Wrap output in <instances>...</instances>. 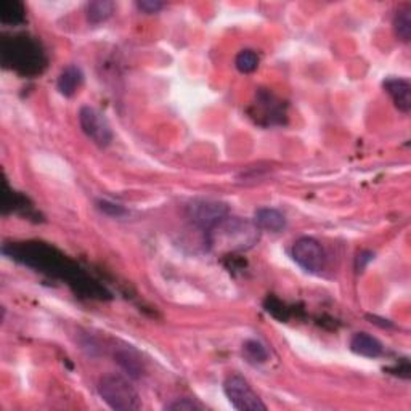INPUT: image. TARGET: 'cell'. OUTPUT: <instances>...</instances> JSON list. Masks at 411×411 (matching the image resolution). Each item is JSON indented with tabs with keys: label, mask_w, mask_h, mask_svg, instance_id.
Returning <instances> with one entry per match:
<instances>
[{
	"label": "cell",
	"mask_w": 411,
	"mask_h": 411,
	"mask_svg": "<svg viewBox=\"0 0 411 411\" xmlns=\"http://www.w3.org/2000/svg\"><path fill=\"white\" fill-rule=\"evenodd\" d=\"M243 354L252 363H265L268 360V350L262 342L249 339L243 344Z\"/></svg>",
	"instance_id": "17"
},
{
	"label": "cell",
	"mask_w": 411,
	"mask_h": 411,
	"mask_svg": "<svg viewBox=\"0 0 411 411\" xmlns=\"http://www.w3.org/2000/svg\"><path fill=\"white\" fill-rule=\"evenodd\" d=\"M265 308L268 313H272V315L278 318V320L286 321L288 318H290V310H288L283 302L275 299V297H268L265 301Z\"/></svg>",
	"instance_id": "19"
},
{
	"label": "cell",
	"mask_w": 411,
	"mask_h": 411,
	"mask_svg": "<svg viewBox=\"0 0 411 411\" xmlns=\"http://www.w3.org/2000/svg\"><path fill=\"white\" fill-rule=\"evenodd\" d=\"M394 29L400 41L410 42L411 39V7H402L394 18Z\"/></svg>",
	"instance_id": "16"
},
{
	"label": "cell",
	"mask_w": 411,
	"mask_h": 411,
	"mask_svg": "<svg viewBox=\"0 0 411 411\" xmlns=\"http://www.w3.org/2000/svg\"><path fill=\"white\" fill-rule=\"evenodd\" d=\"M254 223H256L259 228L267 230V232L278 233V232H281V230H285L286 217L280 212V210L270 209V208H262L256 212Z\"/></svg>",
	"instance_id": "11"
},
{
	"label": "cell",
	"mask_w": 411,
	"mask_h": 411,
	"mask_svg": "<svg viewBox=\"0 0 411 411\" xmlns=\"http://www.w3.org/2000/svg\"><path fill=\"white\" fill-rule=\"evenodd\" d=\"M234 66L239 72L243 74H249V72H254L259 66V57L254 50H241L237 55V60H234Z\"/></svg>",
	"instance_id": "18"
},
{
	"label": "cell",
	"mask_w": 411,
	"mask_h": 411,
	"mask_svg": "<svg viewBox=\"0 0 411 411\" xmlns=\"http://www.w3.org/2000/svg\"><path fill=\"white\" fill-rule=\"evenodd\" d=\"M116 361L121 365L122 370L127 371L132 378H140L143 374V363H141L140 357L134 350H121L116 354Z\"/></svg>",
	"instance_id": "14"
},
{
	"label": "cell",
	"mask_w": 411,
	"mask_h": 411,
	"mask_svg": "<svg viewBox=\"0 0 411 411\" xmlns=\"http://www.w3.org/2000/svg\"><path fill=\"white\" fill-rule=\"evenodd\" d=\"M99 209L101 210V212H105L108 215H112V217H121V215L127 214V210L122 208V206L110 203V201H100L99 203Z\"/></svg>",
	"instance_id": "21"
},
{
	"label": "cell",
	"mask_w": 411,
	"mask_h": 411,
	"mask_svg": "<svg viewBox=\"0 0 411 411\" xmlns=\"http://www.w3.org/2000/svg\"><path fill=\"white\" fill-rule=\"evenodd\" d=\"M188 217L197 223L198 227L204 228L208 232L215 223L225 219L228 215V206L214 199H197L190 203L187 208Z\"/></svg>",
	"instance_id": "7"
},
{
	"label": "cell",
	"mask_w": 411,
	"mask_h": 411,
	"mask_svg": "<svg viewBox=\"0 0 411 411\" xmlns=\"http://www.w3.org/2000/svg\"><path fill=\"white\" fill-rule=\"evenodd\" d=\"M82 79H84V76H82V71L79 68L74 65L68 66L61 71L60 77H58V90H60L61 95L72 97L81 87Z\"/></svg>",
	"instance_id": "12"
},
{
	"label": "cell",
	"mask_w": 411,
	"mask_h": 411,
	"mask_svg": "<svg viewBox=\"0 0 411 411\" xmlns=\"http://www.w3.org/2000/svg\"><path fill=\"white\" fill-rule=\"evenodd\" d=\"M163 7L164 3L159 0H140V2H137V8L143 13H158Z\"/></svg>",
	"instance_id": "22"
},
{
	"label": "cell",
	"mask_w": 411,
	"mask_h": 411,
	"mask_svg": "<svg viewBox=\"0 0 411 411\" xmlns=\"http://www.w3.org/2000/svg\"><path fill=\"white\" fill-rule=\"evenodd\" d=\"M99 394L103 402L112 410L132 411L140 408L139 392L122 376H103L99 381Z\"/></svg>",
	"instance_id": "4"
},
{
	"label": "cell",
	"mask_w": 411,
	"mask_h": 411,
	"mask_svg": "<svg viewBox=\"0 0 411 411\" xmlns=\"http://www.w3.org/2000/svg\"><path fill=\"white\" fill-rule=\"evenodd\" d=\"M350 350L360 357H366V359H378L383 355L384 347L368 332H355L350 339Z\"/></svg>",
	"instance_id": "9"
},
{
	"label": "cell",
	"mask_w": 411,
	"mask_h": 411,
	"mask_svg": "<svg viewBox=\"0 0 411 411\" xmlns=\"http://www.w3.org/2000/svg\"><path fill=\"white\" fill-rule=\"evenodd\" d=\"M384 89L392 97L395 106L402 112H408L411 110V86L407 79H388L384 82Z\"/></svg>",
	"instance_id": "10"
},
{
	"label": "cell",
	"mask_w": 411,
	"mask_h": 411,
	"mask_svg": "<svg viewBox=\"0 0 411 411\" xmlns=\"http://www.w3.org/2000/svg\"><path fill=\"white\" fill-rule=\"evenodd\" d=\"M112 10H114V3L112 2H108V0H95V2H90L87 5V19H89L92 24L103 23L111 17Z\"/></svg>",
	"instance_id": "15"
},
{
	"label": "cell",
	"mask_w": 411,
	"mask_h": 411,
	"mask_svg": "<svg viewBox=\"0 0 411 411\" xmlns=\"http://www.w3.org/2000/svg\"><path fill=\"white\" fill-rule=\"evenodd\" d=\"M2 61L5 66L21 72V74H41L47 65L46 53L41 43L29 36H14L3 39L0 46Z\"/></svg>",
	"instance_id": "3"
},
{
	"label": "cell",
	"mask_w": 411,
	"mask_h": 411,
	"mask_svg": "<svg viewBox=\"0 0 411 411\" xmlns=\"http://www.w3.org/2000/svg\"><path fill=\"white\" fill-rule=\"evenodd\" d=\"M12 257L17 261L26 263L29 267L39 268L41 272H47L50 275L66 278L71 281L70 285L76 288L81 294H89V297H105V288H100L95 281L86 277V273L68 262L65 256L50 246L42 243H24L12 246Z\"/></svg>",
	"instance_id": "1"
},
{
	"label": "cell",
	"mask_w": 411,
	"mask_h": 411,
	"mask_svg": "<svg viewBox=\"0 0 411 411\" xmlns=\"http://www.w3.org/2000/svg\"><path fill=\"white\" fill-rule=\"evenodd\" d=\"M373 257H374L373 252H368V251L360 252L359 257H357V268H359V270H363V268L366 267V263L373 261Z\"/></svg>",
	"instance_id": "23"
},
{
	"label": "cell",
	"mask_w": 411,
	"mask_h": 411,
	"mask_svg": "<svg viewBox=\"0 0 411 411\" xmlns=\"http://www.w3.org/2000/svg\"><path fill=\"white\" fill-rule=\"evenodd\" d=\"M261 228L239 217H225L208 230V243L217 252H241L257 244Z\"/></svg>",
	"instance_id": "2"
},
{
	"label": "cell",
	"mask_w": 411,
	"mask_h": 411,
	"mask_svg": "<svg viewBox=\"0 0 411 411\" xmlns=\"http://www.w3.org/2000/svg\"><path fill=\"white\" fill-rule=\"evenodd\" d=\"M223 392L233 405V408L239 411H265L267 407L259 399V395L254 392L248 381L241 376L233 374L227 378L223 383Z\"/></svg>",
	"instance_id": "5"
},
{
	"label": "cell",
	"mask_w": 411,
	"mask_h": 411,
	"mask_svg": "<svg viewBox=\"0 0 411 411\" xmlns=\"http://www.w3.org/2000/svg\"><path fill=\"white\" fill-rule=\"evenodd\" d=\"M24 5L18 0H0V21L3 24H19L24 21Z\"/></svg>",
	"instance_id": "13"
},
{
	"label": "cell",
	"mask_w": 411,
	"mask_h": 411,
	"mask_svg": "<svg viewBox=\"0 0 411 411\" xmlns=\"http://www.w3.org/2000/svg\"><path fill=\"white\" fill-rule=\"evenodd\" d=\"M292 259L308 273H320L326 265L325 249L317 239L304 237L292 246Z\"/></svg>",
	"instance_id": "6"
},
{
	"label": "cell",
	"mask_w": 411,
	"mask_h": 411,
	"mask_svg": "<svg viewBox=\"0 0 411 411\" xmlns=\"http://www.w3.org/2000/svg\"><path fill=\"white\" fill-rule=\"evenodd\" d=\"M166 410H174V411H194V410H203V407L197 402H193V400L190 399H182V400H175L170 405L166 407Z\"/></svg>",
	"instance_id": "20"
},
{
	"label": "cell",
	"mask_w": 411,
	"mask_h": 411,
	"mask_svg": "<svg viewBox=\"0 0 411 411\" xmlns=\"http://www.w3.org/2000/svg\"><path fill=\"white\" fill-rule=\"evenodd\" d=\"M79 122L84 134L94 140L99 146H108L112 141V132L108 121L95 108L82 106L79 111Z\"/></svg>",
	"instance_id": "8"
}]
</instances>
